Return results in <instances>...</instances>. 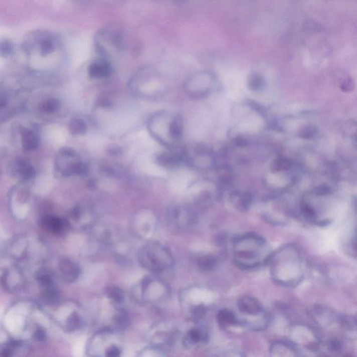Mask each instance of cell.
Here are the masks:
<instances>
[{
    "instance_id": "cell-22",
    "label": "cell",
    "mask_w": 357,
    "mask_h": 357,
    "mask_svg": "<svg viewBox=\"0 0 357 357\" xmlns=\"http://www.w3.org/2000/svg\"><path fill=\"white\" fill-rule=\"evenodd\" d=\"M279 344L283 352L281 354V351L278 350L276 345L273 344L271 350V357H298L297 351L294 349L292 346L287 343H282V342H279Z\"/></svg>"
},
{
    "instance_id": "cell-23",
    "label": "cell",
    "mask_w": 357,
    "mask_h": 357,
    "mask_svg": "<svg viewBox=\"0 0 357 357\" xmlns=\"http://www.w3.org/2000/svg\"><path fill=\"white\" fill-rule=\"evenodd\" d=\"M128 323H129V319L126 311L119 308L113 317V324L115 326L114 329H124L127 326Z\"/></svg>"
},
{
    "instance_id": "cell-7",
    "label": "cell",
    "mask_w": 357,
    "mask_h": 357,
    "mask_svg": "<svg viewBox=\"0 0 357 357\" xmlns=\"http://www.w3.org/2000/svg\"><path fill=\"white\" fill-rule=\"evenodd\" d=\"M57 169L63 176L83 174L86 172V164L83 163L79 155L74 149L62 148L57 156L55 161Z\"/></svg>"
},
{
    "instance_id": "cell-10",
    "label": "cell",
    "mask_w": 357,
    "mask_h": 357,
    "mask_svg": "<svg viewBox=\"0 0 357 357\" xmlns=\"http://www.w3.org/2000/svg\"><path fill=\"white\" fill-rule=\"evenodd\" d=\"M238 308L243 315L251 317H260L263 315L264 310L261 303L255 298L244 296L239 299Z\"/></svg>"
},
{
    "instance_id": "cell-29",
    "label": "cell",
    "mask_w": 357,
    "mask_h": 357,
    "mask_svg": "<svg viewBox=\"0 0 357 357\" xmlns=\"http://www.w3.org/2000/svg\"><path fill=\"white\" fill-rule=\"evenodd\" d=\"M41 55L42 56L51 54L55 50V45L53 41L50 39H46L41 42Z\"/></svg>"
},
{
    "instance_id": "cell-11",
    "label": "cell",
    "mask_w": 357,
    "mask_h": 357,
    "mask_svg": "<svg viewBox=\"0 0 357 357\" xmlns=\"http://www.w3.org/2000/svg\"><path fill=\"white\" fill-rule=\"evenodd\" d=\"M87 71L89 76L92 79L101 80L110 76L112 68L108 60L101 58L89 64Z\"/></svg>"
},
{
    "instance_id": "cell-20",
    "label": "cell",
    "mask_w": 357,
    "mask_h": 357,
    "mask_svg": "<svg viewBox=\"0 0 357 357\" xmlns=\"http://www.w3.org/2000/svg\"><path fill=\"white\" fill-rule=\"evenodd\" d=\"M182 155L173 151H165L157 156V160L160 165L164 167H171L175 166L181 160Z\"/></svg>"
},
{
    "instance_id": "cell-19",
    "label": "cell",
    "mask_w": 357,
    "mask_h": 357,
    "mask_svg": "<svg viewBox=\"0 0 357 357\" xmlns=\"http://www.w3.org/2000/svg\"><path fill=\"white\" fill-rule=\"evenodd\" d=\"M35 278L37 281L38 282L39 286L42 288V290L56 286L54 276L51 271L48 269H42V270L39 271L36 274Z\"/></svg>"
},
{
    "instance_id": "cell-6",
    "label": "cell",
    "mask_w": 357,
    "mask_h": 357,
    "mask_svg": "<svg viewBox=\"0 0 357 357\" xmlns=\"http://www.w3.org/2000/svg\"><path fill=\"white\" fill-rule=\"evenodd\" d=\"M141 265L153 272H160L172 265L173 258L164 246L151 244L144 246L138 254Z\"/></svg>"
},
{
    "instance_id": "cell-5",
    "label": "cell",
    "mask_w": 357,
    "mask_h": 357,
    "mask_svg": "<svg viewBox=\"0 0 357 357\" xmlns=\"http://www.w3.org/2000/svg\"><path fill=\"white\" fill-rule=\"evenodd\" d=\"M121 351L120 340L110 329L97 332L87 344V352L91 357H120Z\"/></svg>"
},
{
    "instance_id": "cell-35",
    "label": "cell",
    "mask_w": 357,
    "mask_h": 357,
    "mask_svg": "<svg viewBox=\"0 0 357 357\" xmlns=\"http://www.w3.org/2000/svg\"><path fill=\"white\" fill-rule=\"evenodd\" d=\"M7 103V100L5 98L3 97V96H0V108H3L5 106Z\"/></svg>"
},
{
    "instance_id": "cell-1",
    "label": "cell",
    "mask_w": 357,
    "mask_h": 357,
    "mask_svg": "<svg viewBox=\"0 0 357 357\" xmlns=\"http://www.w3.org/2000/svg\"><path fill=\"white\" fill-rule=\"evenodd\" d=\"M271 276L284 286H296L304 275V260L301 250L294 244L283 246L271 253L269 260Z\"/></svg>"
},
{
    "instance_id": "cell-3",
    "label": "cell",
    "mask_w": 357,
    "mask_h": 357,
    "mask_svg": "<svg viewBox=\"0 0 357 357\" xmlns=\"http://www.w3.org/2000/svg\"><path fill=\"white\" fill-rule=\"evenodd\" d=\"M147 129L150 135L168 147L181 140L184 131V121L181 116L167 111L157 112L149 117Z\"/></svg>"
},
{
    "instance_id": "cell-13",
    "label": "cell",
    "mask_w": 357,
    "mask_h": 357,
    "mask_svg": "<svg viewBox=\"0 0 357 357\" xmlns=\"http://www.w3.org/2000/svg\"><path fill=\"white\" fill-rule=\"evenodd\" d=\"M208 332L203 327H195L189 330L184 338V344L186 347L192 348L195 346L204 343L208 340Z\"/></svg>"
},
{
    "instance_id": "cell-15",
    "label": "cell",
    "mask_w": 357,
    "mask_h": 357,
    "mask_svg": "<svg viewBox=\"0 0 357 357\" xmlns=\"http://www.w3.org/2000/svg\"><path fill=\"white\" fill-rule=\"evenodd\" d=\"M41 224L45 229L55 235H61L65 231L67 223L60 218L54 216H45L41 221Z\"/></svg>"
},
{
    "instance_id": "cell-16",
    "label": "cell",
    "mask_w": 357,
    "mask_h": 357,
    "mask_svg": "<svg viewBox=\"0 0 357 357\" xmlns=\"http://www.w3.org/2000/svg\"><path fill=\"white\" fill-rule=\"evenodd\" d=\"M39 136L33 130L26 129L22 132V144L25 151L35 150L39 145Z\"/></svg>"
},
{
    "instance_id": "cell-24",
    "label": "cell",
    "mask_w": 357,
    "mask_h": 357,
    "mask_svg": "<svg viewBox=\"0 0 357 357\" xmlns=\"http://www.w3.org/2000/svg\"><path fill=\"white\" fill-rule=\"evenodd\" d=\"M107 295L110 301L115 303L116 306H120L124 301V294L118 287H109L108 290H107Z\"/></svg>"
},
{
    "instance_id": "cell-17",
    "label": "cell",
    "mask_w": 357,
    "mask_h": 357,
    "mask_svg": "<svg viewBox=\"0 0 357 357\" xmlns=\"http://www.w3.org/2000/svg\"><path fill=\"white\" fill-rule=\"evenodd\" d=\"M217 322L223 328H226L229 326L237 325L239 324L238 317L233 312L229 310L223 309L218 312Z\"/></svg>"
},
{
    "instance_id": "cell-25",
    "label": "cell",
    "mask_w": 357,
    "mask_h": 357,
    "mask_svg": "<svg viewBox=\"0 0 357 357\" xmlns=\"http://www.w3.org/2000/svg\"><path fill=\"white\" fill-rule=\"evenodd\" d=\"M233 199L234 201L237 200L235 203L239 206V209L240 210H246L250 204H251L252 198L250 194H234Z\"/></svg>"
},
{
    "instance_id": "cell-18",
    "label": "cell",
    "mask_w": 357,
    "mask_h": 357,
    "mask_svg": "<svg viewBox=\"0 0 357 357\" xmlns=\"http://www.w3.org/2000/svg\"><path fill=\"white\" fill-rule=\"evenodd\" d=\"M21 340H10L0 344V357H14L20 348L22 347Z\"/></svg>"
},
{
    "instance_id": "cell-34",
    "label": "cell",
    "mask_w": 357,
    "mask_h": 357,
    "mask_svg": "<svg viewBox=\"0 0 357 357\" xmlns=\"http://www.w3.org/2000/svg\"><path fill=\"white\" fill-rule=\"evenodd\" d=\"M351 85H352V84H351V80H345V83L342 85V89H345L346 91H347L348 89H351Z\"/></svg>"
},
{
    "instance_id": "cell-9",
    "label": "cell",
    "mask_w": 357,
    "mask_h": 357,
    "mask_svg": "<svg viewBox=\"0 0 357 357\" xmlns=\"http://www.w3.org/2000/svg\"><path fill=\"white\" fill-rule=\"evenodd\" d=\"M95 42L98 51L105 60H108L107 58L112 53L119 51L124 46L122 36L110 30H102L98 32Z\"/></svg>"
},
{
    "instance_id": "cell-27",
    "label": "cell",
    "mask_w": 357,
    "mask_h": 357,
    "mask_svg": "<svg viewBox=\"0 0 357 357\" xmlns=\"http://www.w3.org/2000/svg\"><path fill=\"white\" fill-rule=\"evenodd\" d=\"M14 46L13 43L7 39H0V57L5 58L13 53Z\"/></svg>"
},
{
    "instance_id": "cell-2",
    "label": "cell",
    "mask_w": 357,
    "mask_h": 357,
    "mask_svg": "<svg viewBox=\"0 0 357 357\" xmlns=\"http://www.w3.org/2000/svg\"><path fill=\"white\" fill-rule=\"evenodd\" d=\"M271 255L267 241L255 234L242 235L233 243L234 260L242 269H254L267 263Z\"/></svg>"
},
{
    "instance_id": "cell-12",
    "label": "cell",
    "mask_w": 357,
    "mask_h": 357,
    "mask_svg": "<svg viewBox=\"0 0 357 357\" xmlns=\"http://www.w3.org/2000/svg\"><path fill=\"white\" fill-rule=\"evenodd\" d=\"M12 175L19 178L22 182L29 181L35 175V169L34 166L26 160H16L12 166Z\"/></svg>"
},
{
    "instance_id": "cell-21",
    "label": "cell",
    "mask_w": 357,
    "mask_h": 357,
    "mask_svg": "<svg viewBox=\"0 0 357 357\" xmlns=\"http://www.w3.org/2000/svg\"><path fill=\"white\" fill-rule=\"evenodd\" d=\"M69 131L73 135H84L87 131L86 121L82 117H74L69 122Z\"/></svg>"
},
{
    "instance_id": "cell-4",
    "label": "cell",
    "mask_w": 357,
    "mask_h": 357,
    "mask_svg": "<svg viewBox=\"0 0 357 357\" xmlns=\"http://www.w3.org/2000/svg\"><path fill=\"white\" fill-rule=\"evenodd\" d=\"M163 77L153 67H142L130 80L129 86L133 92L141 96H152L164 89Z\"/></svg>"
},
{
    "instance_id": "cell-28",
    "label": "cell",
    "mask_w": 357,
    "mask_h": 357,
    "mask_svg": "<svg viewBox=\"0 0 357 357\" xmlns=\"http://www.w3.org/2000/svg\"><path fill=\"white\" fill-rule=\"evenodd\" d=\"M198 265L203 270H210L216 265L215 259L211 256H205L198 260Z\"/></svg>"
},
{
    "instance_id": "cell-33",
    "label": "cell",
    "mask_w": 357,
    "mask_h": 357,
    "mask_svg": "<svg viewBox=\"0 0 357 357\" xmlns=\"http://www.w3.org/2000/svg\"><path fill=\"white\" fill-rule=\"evenodd\" d=\"M216 357H244L241 353L236 352V351H230L226 352L225 354L219 355Z\"/></svg>"
},
{
    "instance_id": "cell-31",
    "label": "cell",
    "mask_w": 357,
    "mask_h": 357,
    "mask_svg": "<svg viewBox=\"0 0 357 357\" xmlns=\"http://www.w3.org/2000/svg\"><path fill=\"white\" fill-rule=\"evenodd\" d=\"M46 333L44 328L38 327L33 333V338L37 341H43L46 338Z\"/></svg>"
},
{
    "instance_id": "cell-8",
    "label": "cell",
    "mask_w": 357,
    "mask_h": 357,
    "mask_svg": "<svg viewBox=\"0 0 357 357\" xmlns=\"http://www.w3.org/2000/svg\"><path fill=\"white\" fill-rule=\"evenodd\" d=\"M214 85V78L206 71L196 73L189 77L185 83V92L194 99L205 97L210 92Z\"/></svg>"
},
{
    "instance_id": "cell-26",
    "label": "cell",
    "mask_w": 357,
    "mask_h": 357,
    "mask_svg": "<svg viewBox=\"0 0 357 357\" xmlns=\"http://www.w3.org/2000/svg\"><path fill=\"white\" fill-rule=\"evenodd\" d=\"M60 107V102L56 99H50L44 101L42 105V110L45 113L52 114L58 111Z\"/></svg>"
},
{
    "instance_id": "cell-30",
    "label": "cell",
    "mask_w": 357,
    "mask_h": 357,
    "mask_svg": "<svg viewBox=\"0 0 357 357\" xmlns=\"http://www.w3.org/2000/svg\"><path fill=\"white\" fill-rule=\"evenodd\" d=\"M249 85L252 90H259L263 87L264 82L262 77L259 74L251 75L249 78Z\"/></svg>"
},
{
    "instance_id": "cell-32",
    "label": "cell",
    "mask_w": 357,
    "mask_h": 357,
    "mask_svg": "<svg viewBox=\"0 0 357 357\" xmlns=\"http://www.w3.org/2000/svg\"><path fill=\"white\" fill-rule=\"evenodd\" d=\"M328 349L331 351H338L340 350V342L337 340H331V341L328 342Z\"/></svg>"
},
{
    "instance_id": "cell-14",
    "label": "cell",
    "mask_w": 357,
    "mask_h": 357,
    "mask_svg": "<svg viewBox=\"0 0 357 357\" xmlns=\"http://www.w3.org/2000/svg\"><path fill=\"white\" fill-rule=\"evenodd\" d=\"M59 268L62 277L66 281L74 282L79 278L80 269L79 267L69 259H62L59 263Z\"/></svg>"
}]
</instances>
